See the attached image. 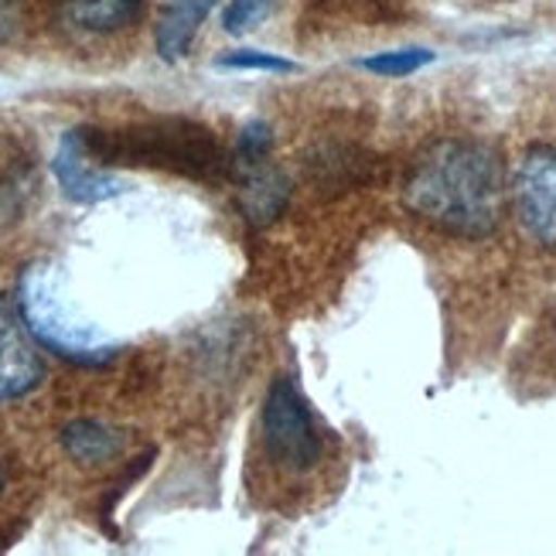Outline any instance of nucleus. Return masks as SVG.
I'll return each mask as SVG.
<instances>
[{"instance_id": "obj_4", "label": "nucleus", "mask_w": 556, "mask_h": 556, "mask_svg": "<svg viewBox=\"0 0 556 556\" xmlns=\"http://www.w3.org/2000/svg\"><path fill=\"white\" fill-rule=\"evenodd\" d=\"M260 430H263V454H267V462L277 471H283L287 478L318 471L325 457V438L304 393L290 376H277L270 382L260 409Z\"/></svg>"}, {"instance_id": "obj_2", "label": "nucleus", "mask_w": 556, "mask_h": 556, "mask_svg": "<svg viewBox=\"0 0 556 556\" xmlns=\"http://www.w3.org/2000/svg\"><path fill=\"white\" fill-rule=\"evenodd\" d=\"M83 140L96 164L157 167V172L185 175L195 181H223L226 175H232V157L212 137V130L178 116L127 124L116 130L83 127Z\"/></svg>"}, {"instance_id": "obj_7", "label": "nucleus", "mask_w": 556, "mask_h": 556, "mask_svg": "<svg viewBox=\"0 0 556 556\" xmlns=\"http://www.w3.org/2000/svg\"><path fill=\"white\" fill-rule=\"evenodd\" d=\"M52 175L62 188V195L76 205H100V202L124 195V181L89 157L86 140H83V127L62 134L59 151L52 157Z\"/></svg>"}, {"instance_id": "obj_5", "label": "nucleus", "mask_w": 556, "mask_h": 556, "mask_svg": "<svg viewBox=\"0 0 556 556\" xmlns=\"http://www.w3.org/2000/svg\"><path fill=\"white\" fill-rule=\"evenodd\" d=\"M509 199L519 226L543 250H556V143H533L516 164Z\"/></svg>"}, {"instance_id": "obj_17", "label": "nucleus", "mask_w": 556, "mask_h": 556, "mask_svg": "<svg viewBox=\"0 0 556 556\" xmlns=\"http://www.w3.org/2000/svg\"><path fill=\"white\" fill-rule=\"evenodd\" d=\"M21 8L24 0H0V45L11 41L21 28Z\"/></svg>"}, {"instance_id": "obj_8", "label": "nucleus", "mask_w": 556, "mask_h": 556, "mask_svg": "<svg viewBox=\"0 0 556 556\" xmlns=\"http://www.w3.org/2000/svg\"><path fill=\"white\" fill-rule=\"evenodd\" d=\"M232 175H236V202L243 208V219L253 229L277 223L290 202V178L280 172L277 161L263 157V161L232 164Z\"/></svg>"}, {"instance_id": "obj_15", "label": "nucleus", "mask_w": 556, "mask_h": 556, "mask_svg": "<svg viewBox=\"0 0 556 556\" xmlns=\"http://www.w3.org/2000/svg\"><path fill=\"white\" fill-rule=\"evenodd\" d=\"M263 157H274V130L263 124V119H250V124L236 134L232 164L263 161Z\"/></svg>"}, {"instance_id": "obj_10", "label": "nucleus", "mask_w": 556, "mask_h": 556, "mask_svg": "<svg viewBox=\"0 0 556 556\" xmlns=\"http://www.w3.org/2000/svg\"><path fill=\"white\" fill-rule=\"evenodd\" d=\"M59 441L65 447V454L76 462L79 468H100L116 462L127 447L124 430H116L103 420H72L62 427Z\"/></svg>"}, {"instance_id": "obj_16", "label": "nucleus", "mask_w": 556, "mask_h": 556, "mask_svg": "<svg viewBox=\"0 0 556 556\" xmlns=\"http://www.w3.org/2000/svg\"><path fill=\"white\" fill-rule=\"evenodd\" d=\"M219 68H236V72H294V62H287L270 52H253V48H236L215 59Z\"/></svg>"}, {"instance_id": "obj_13", "label": "nucleus", "mask_w": 556, "mask_h": 556, "mask_svg": "<svg viewBox=\"0 0 556 556\" xmlns=\"http://www.w3.org/2000/svg\"><path fill=\"white\" fill-rule=\"evenodd\" d=\"M430 62H433V52H427V48H400V52L369 55V59H362L358 65L366 72H372V76H379V79H406V76H414V72H420Z\"/></svg>"}, {"instance_id": "obj_3", "label": "nucleus", "mask_w": 556, "mask_h": 556, "mask_svg": "<svg viewBox=\"0 0 556 556\" xmlns=\"http://www.w3.org/2000/svg\"><path fill=\"white\" fill-rule=\"evenodd\" d=\"M14 304L35 345L83 369H103L119 355V342L96 331L62 294V277L52 263L35 260L21 270Z\"/></svg>"}, {"instance_id": "obj_12", "label": "nucleus", "mask_w": 556, "mask_h": 556, "mask_svg": "<svg viewBox=\"0 0 556 556\" xmlns=\"http://www.w3.org/2000/svg\"><path fill=\"white\" fill-rule=\"evenodd\" d=\"M369 167H372V161L366 154L355 151V148H342V143L314 151L311 161H307L311 181L325 185V188H349V185L366 181Z\"/></svg>"}, {"instance_id": "obj_11", "label": "nucleus", "mask_w": 556, "mask_h": 556, "mask_svg": "<svg viewBox=\"0 0 556 556\" xmlns=\"http://www.w3.org/2000/svg\"><path fill=\"white\" fill-rule=\"evenodd\" d=\"M215 4H219V0H175V4H167V11L157 17V28H154L157 55L164 62H181Z\"/></svg>"}, {"instance_id": "obj_6", "label": "nucleus", "mask_w": 556, "mask_h": 556, "mask_svg": "<svg viewBox=\"0 0 556 556\" xmlns=\"http://www.w3.org/2000/svg\"><path fill=\"white\" fill-rule=\"evenodd\" d=\"M45 366L35 352V338L24 328L11 294H0V403L35 393Z\"/></svg>"}, {"instance_id": "obj_18", "label": "nucleus", "mask_w": 556, "mask_h": 556, "mask_svg": "<svg viewBox=\"0 0 556 556\" xmlns=\"http://www.w3.org/2000/svg\"><path fill=\"white\" fill-rule=\"evenodd\" d=\"M0 492H4V471H0Z\"/></svg>"}, {"instance_id": "obj_1", "label": "nucleus", "mask_w": 556, "mask_h": 556, "mask_svg": "<svg viewBox=\"0 0 556 556\" xmlns=\"http://www.w3.org/2000/svg\"><path fill=\"white\" fill-rule=\"evenodd\" d=\"M403 208L451 239H489L509 208V181L492 143L478 137H438L409 161Z\"/></svg>"}, {"instance_id": "obj_14", "label": "nucleus", "mask_w": 556, "mask_h": 556, "mask_svg": "<svg viewBox=\"0 0 556 556\" xmlns=\"http://www.w3.org/2000/svg\"><path fill=\"white\" fill-rule=\"evenodd\" d=\"M277 8V0H229L223 11V31L226 35H250L253 28H260Z\"/></svg>"}, {"instance_id": "obj_9", "label": "nucleus", "mask_w": 556, "mask_h": 556, "mask_svg": "<svg viewBox=\"0 0 556 556\" xmlns=\"http://www.w3.org/2000/svg\"><path fill=\"white\" fill-rule=\"evenodd\" d=\"M52 11L55 21L68 31L89 38H110L140 21L143 0H52Z\"/></svg>"}]
</instances>
